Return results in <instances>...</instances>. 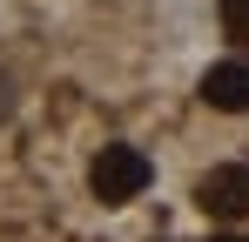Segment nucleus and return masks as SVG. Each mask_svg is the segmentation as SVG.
Segmentation results:
<instances>
[{"instance_id":"7ed1b4c3","label":"nucleus","mask_w":249,"mask_h":242,"mask_svg":"<svg viewBox=\"0 0 249 242\" xmlns=\"http://www.w3.org/2000/svg\"><path fill=\"white\" fill-rule=\"evenodd\" d=\"M202 101L215 115H249V61H215L202 74Z\"/></svg>"},{"instance_id":"f03ea898","label":"nucleus","mask_w":249,"mask_h":242,"mask_svg":"<svg viewBox=\"0 0 249 242\" xmlns=\"http://www.w3.org/2000/svg\"><path fill=\"white\" fill-rule=\"evenodd\" d=\"M196 202H202V215H215V222H243L249 215V161L209 168L202 182H196Z\"/></svg>"},{"instance_id":"39448f33","label":"nucleus","mask_w":249,"mask_h":242,"mask_svg":"<svg viewBox=\"0 0 249 242\" xmlns=\"http://www.w3.org/2000/svg\"><path fill=\"white\" fill-rule=\"evenodd\" d=\"M215 242H249V236H215Z\"/></svg>"},{"instance_id":"f257e3e1","label":"nucleus","mask_w":249,"mask_h":242,"mask_svg":"<svg viewBox=\"0 0 249 242\" xmlns=\"http://www.w3.org/2000/svg\"><path fill=\"white\" fill-rule=\"evenodd\" d=\"M148 182H155V161L142 155V148H128V141L101 148V155H94V168H88V189H94V202H101V208H122V202H135Z\"/></svg>"},{"instance_id":"20e7f679","label":"nucleus","mask_w":249,"mask_h":242,"mask_svg":"<svg viewBox=\"0 0 249 242\" xmlns=\"http://www.w3.org/2000/svg\"><path fill=\"white\" fill-rule=\"evenodd\" d=\"M7 115H14V81L0 74V121H7Z\"/></svg>"}]
</instances>
